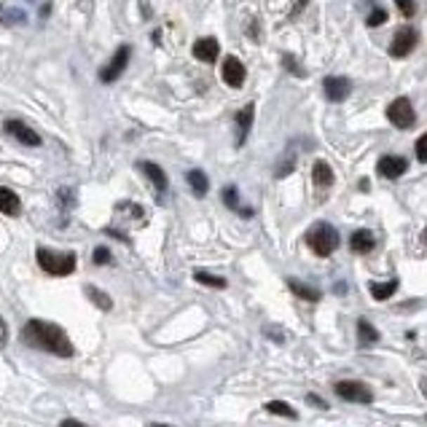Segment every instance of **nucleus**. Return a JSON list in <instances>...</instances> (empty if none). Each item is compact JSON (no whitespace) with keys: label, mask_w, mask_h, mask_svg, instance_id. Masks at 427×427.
Returning <instances> with one entry per match:
<instances>
[{"label":"nucleus","mask_w":427,"mask_h":427,"mask_svg":"<svg viewBox=\"0 0 427 427\" xmlns=\"http://www.w3.org/2000/svg\"><path fill=\"white\" fill-rule=\"evenodd\" d=\"M151 427H169V425H162V422H153Z\"/></svg>","instance_id":"c9c22d12"},{"label":"nucleus","mask_w":427,"mask_h":427,"mask_svg":"<svg viewBox=\"0 0 427 427\" xmlns=\"http://www.w3.org/2000/svg\"><path fill=\"white\" fill-rule=\"evenodd\" d=\"M60 427H86L84 422H78V419H65Z\"/></svg>","instance_id":"473e14b6"},{"label":"nucleus","mask_w":427,"mask_h":427,"mask_svg":"<svg viewBox=\"0 0 427 427\" xmlns=\"http://www.w3.org/2000/svg\"><path fill=\"white\" fill-rule=\"evenodd\" d=\"M357 336H360V344H366V347L379 341V331L368 320H357Z\"/></svg>","instance_id":"aec40b11"},{"label":"nucleus","mask_w":427,"mask_h":427,"mask_svg":"<svg viewBox=\"0 0 427 427\" xmlns=\"http://www.w3.org/2000/svg\"><path fill=\"white\" fill-rule=\"evenodd\" d=\"M223 202L229 204L231 210H239V202H237V188H234V185H229V188L223 191Z\"/></svg>","instance_id":"bb28decb"},{"label":"nucleus","mask_w":427,"mask_h":427,"mask_svg":"<svg viewBox=\"0 0 427 427\" xmlns=\"http://www.w3.org/2000/svg\"><path fill=\"white\" fill-rule=\"evenodd\" d=\"M221 76H223V81L229 84L231 89H239L244 84V65L237 57H226L223 67H221Z\"/></svg>","instance_id":"1a4fd4ad"},{"label":"nucleus","mask_w":427,"mask_h":427,"mask_svg":"<svg viewBox=\"0 0 427 427\" xmlns=\"http://www.w3.org/2000/svg\"><path fill=\"white\" fill-rule=\"evenodd\" d=\"M334 393L341 398V400H347V403H371V400H374L371 387H368V384H363V381H357V379L336 381Z\"/></svg>","instance_id":"20e7f679"},{"label":"nucleus","mask_w":427,"mask_h":427,"mask_svg":"<svg viewBox=\"0 0 427 427\" xmlns=\"http://www.w3.org/2000/svg\"><path fill=\"white\" fill-rule=\"evenodd\" d=\"M350 247H352V253L366 256V253H371V250L376 247V239H374V234H371L368 229H357L350 237Z\"/></svg>","instance_id":"9b49d317"},{"label":"nucleus","mask_w":427,"mask_h":427,"mask_svg":"<svg viewBox=\"0 0 427 427\" xmlns=\"http://www.w3.org/2000/svg\"><path fill=\"white\" fill-rule=\"evenodd\" d=\"M368 290H371V296H374L376 301H387L398 290V280H390V282H371Z\"/></svg>","instance_id":"a211bd4d"},{"label":"nucleus","mask_w":427,"mask_h":427,"mask_svg":"<svg viewBox=\"0 0 427 427\" xmlns=\"http://www.w3.org/2000/svg\"><path fill=\"white\" fill-rule=\"evenodd\" d=\"M306 400H309L312 406H320V409H328V403H325V400H322L320 395H309V398H306Z\"/></svg>","instance_id":"7c9ffc66"},{"label":"nucleus","mask_w":427,"mask_h":427,"mask_svg":"<svg viewBox=\"0 0 427 427\" xmlns=\"http://www.w3.org/2000/svg\"><path fill=\"white\" fill-rule=\"evenodd\" d=\"M86 293H89V298H92V301L100 306V309H110V298H107V296H103V290L86 288Z\"/></svg>","instance_id":"393cba45"},{"label":"nucleus","mask_w":427,"mask_h":427,"mask_svg":"<svg viewBox=\"0 0 427 427\" xmlns=\"http://www.w3.org/2000/svg\"><path fill=\"white\" fill-rule=\"evenodd\" d=\"M218 54H221V46H218L215 38H199L197 44H194V57L199 62H215Z\"/></svg>","instance_id":"f8f14e48"},{"label":"nucleus","mask_w":427,"mask_h":427,"mask_svg":"<svg viewBox=\"0 0 427 427\" xmlns=\"http://www.w3.org/2000/svg\"><path fill=\"white\" fill-rule=\"evenodd\" d=\"M126 65H129V46H121L119 51H116V57L110 60V65L100 73V78H103L105 84H110V81H116V78L126 70Z\"/></svg>","instance_id":"9d476101"},{"label":"nucleus","mask_w":427,"mask_h":427,"mask_svg":"<svg viewBox=\"0 0 427 427\" xmlns=\"http://www.w3.org/2000/svg\"><path fill=\"white\" fill-rule=\"evenodd\" d=\"M94 261H97V263H107V261H110V253H107V247H97V253H94Z\"/></svg>","instance_id":"c756f323"},{"label":"nucleus","mask_w":427,"mask_h":427,"mask_svg":"<svg viewBox=\"0 0 427 427\" xmlns=\"http://www.w3.org/2000/svg\"><path fill=\"white\" fill-rule=\"evenodd\" d=\"M419 390H422V395L427 398V379H422V381H419Z\"/></svg>","instance_id":"f704fd0d"},{"label":"nucleus","mask_w":427,"mask_h":427,"mask_svg":"<svg viewBox=\"0 0 427 427\" xmlns=\"http://www.w3.org/2000/svg\"><path fill=\"white\" fill-rule=\"evenodd\" d=\"M22 341L30 344V347H38V350H46L57 357H73V344L70 339L65 336L60 325L54 322H44V320H30L25 328H22Z\"/></svg>","instance_id":"f257e3e1"},{"label":"nucleus","mask_w":427,"mask_h":427,"mask_svg":"<svg viewBox=\"0 0 427 427\" xmlns=\"http://www.w3.org/2000/svg\"><path fill=\"white\" fill-rule=\"evenodd\" d=\"M3 341H8V325L0 317V344H3Z\"/></svg>","instance_id":"2f4dec72"},{"label":"nucleus","mask_w":427,"mask_h":427,"mask_svg":"<svg viewBox=\"0 0 427 427\" xmlns=\"http://www.w3.org/2000/svg\"><path fill=\"white\" fill-rule=\"evenodd\" d=\"M306 244H309V250H312L315 256L328 258L336 247H339V231H336L331 223L320 221V223H315L312 229L306 231Z\"/></svg>","instance_id":"f03ea898"},{"label":"nucleus","mask_w":427,"mask_h":427,"mask_svg":"<svg viewBox=\"0 0 427 427\" xmlns=\"http://www.w3.org/2000/svg\"><path fill=\"white\" fill-rule=\"evenodd\" d=\"M35 258H38V266H41L46 275L65 277L76 272V256H73V253H54V250H48V247H38Z\"/></svg>","instance_id":"7ed1b4c3"},{"label":"nucleus","mask_w":427,"mask_h":427,"mask_svg":"<svg viewBox=\"0 0 427 427\" xmlns=\"http://www.w3.org/2000/svg\"><path fill=\"white\" fill-rule=\"evenodd\" d=\"M282 65H285V67H288L290 73H296V76H304V70H301V67H298V62L293 60V57H290V54H285V57H282Z\"/></svg>","instance_id":"c85d7f7f"},{"label":"nucleus","mask_w":427,"mask_h":427,"mask_svg":"<svg viewBox=\"0 0 427 427\" xmlns=\"http://www.w3.org/2000/svg\"><path fill=\"white\" fill-rule=\"evenodd\" d=\"M253 105H244L239 113H237V145H242L244 140H247V132H250V126H253Z\"/></svg>","instance_id":"dca6fc26"},{"label":"nucleus","mask_w":427,"mask_h":427,"mask_svg":"<svg viewBox=\"0 0 427 427\" xmlns=\"http://www.w3.org/2000/svg\"><path fill=\"white\" fill-rule=\"evenodd\" d=\"M290 290L298 296V298H306V301H317L320 298V290L309 288V285H304V282H298V280H288Z\"/></svg>","instance_id":"412c9836"},{"label":"nucleus","mask_w":427,"mask_h":427,"mask_svg":"<svg viewBox=\"0 0 427 427\" xmlns=\"http://www.w3.org/2000/svg\"><path fill=\"white\" fill-rule=\"evenodd\" d=\"M140 169H143V172L151 178V183L156 185L159 191H164V188H167V175H164V169H162V167H156L153 162H143V164H140Z\"/></svg>","instance_id":"f3484780"},{"label":"nucleus","mask_w":427,"mask_h":427,"mask_svg":"<svg viewBox=\"0 0 427 427\" xmlns=\"http://www.w3.org/2000/svg\"><path fill=\"white\" fill-rule=\"evenodd\" d=\"M376 169H379L381 178H387V180H398V178L409 169V162H406L403 156H393V153H390V156H381Z\"/></svg>","instance_id":"6e6552de"},{"label":"nucleus","mask_w":427,"mask_h":427,"mask_svg":"<svg viewBox=\"0 0 427 427\" xmlns=\"http://www.w3.org/2000/svg\"><path fill=\"white\" fill-rule=\"evenodd\" d=\"M414 148H416V159H419V162H427V135H422V138L416 140Z\"/></svg>","instance_id":"cd10ccee"},{"label":"nucleus","mask_w":427,"mask_h":427,"mask_svg":"<svg viewBox=\"0 0 427 427\" xmlns=\"http://www.w3.org/2000/svg\"><path fill=\"white\" fill-rule=\"evenodd\" d=\"M395 6H398V11L403 16H409V19L416 14V0H395Z\"/></svg>","instance_id":"a878e982"},{"label":"nucleus","mask_w":427,"mask_h":427,"mask_svg":"<svg viewBox=\"0 0 427 427\" xmlns=\"http://www.w3.org/2000/svg\"><path fill=\"white\" fill-rule=\"evenodd\" d=\"M387 119H390V124L398 126V129H412L414 124H416V113H414L412 100H409V97L393 100L390 107H387Z\"/></svg>","instance_id":"39448f33"},{"label":"nucleus","mask_w":427,"mask_h":427,"mask_svg":"<svg viewBox=\"0 0 427 427\" xmlns=\"http://www.w3.org/2000/svg\"><path fill=\"white\" fill-rule=\"evenodd\" d=\"M425 242H427V229H425Z\"/></svg>","instance_id":"e433bc0d"},{"label":"nucleus","mask_w":427,"mask_h":427,"mask_svg":"<svg viewBox=\"0 0 427 427\" xmlns=\"http://www.w3.org/2000/svg\"><path fill=\"white\" fill-rule=\"evenodd\" d=\"M322 92L331 103H344L352 92V81L344 76H328L322 81Z\"/></svg>","instance_id":"0eeeda50"},{"label":"nucleus","mask_w":427,"mask_h":427,"mask_svg":"<svg viewBox=\"0 0 427 427\" xmlns=\"http://www.w3.org/2000/svg\"><path fill=\"white\" fill-rule=\"evenodd\" d=\"M194 280L202 282V285H210V288H226V280L210 275V272H194Z\"/></svg>","instance_id":"4be33fe9"},{"label":"nucleus","mask_w":427,"mask_h":427,"mask_svg":"<svg viewBox=\"0 0 427 427\" xmlns=\"http://www.w3.org/2000/svg\"><path fill=\"white\" fill-rule=\"evenodd\" d=\"M6 132H11L22 145H41V138L22 121H6Z\"/></svg>","instance_id":"ddd939ff"},{"label":"nucleus","mask_w":427,"mask_h":427,"mask_svg":"<svg viewBox=\"0 0 427 427\" xmlns=\"http://www.w3.org/2000/svg\"><path fill=\"white\" fill-rule=\"evenodd\" d=\"M0 213L19 215L22 213V199L16 197L11 188H0Z\"/></svg>","instance_id":"2eb2a0df"},{"label":"nucleus","mask_w":427,"mask_h":427,"mask_svg":"<svg viewBox=\"0 0 427 427\" xmlns=\"http://www.w3.org/2000/svg\"><path fill=\"white\" fill-rule=\"evenodd\" d=\"M384 22H387V11H384V8H379V6H376V8H374V11L368 14V19H366L368 27H379V25H384Z\"/></svg>","instance_id":"b1692460"},{"label":"nucleus","mask_w":427,"mask_h":427,"mask_svg":"<svg viewBox=\"0 0 427 427\" xmlns=\"http://www.w3.org/2000/svg\"><path fill=\"white\" fill-rule=\"evenodd\" d=\"M416 44H419L416 27H400V30L395 32V38H393V44H390V57H395V60L409 57L414 48H416Z\"/></svg>","instance_id":"423d86ee"},{"label":"nucleus","mask_w":427,"mask_h":427,"mask_svg":"<svg viewBox=\"0 0 427 427\" xmlns=\"http://www.w3.org/2000/svg\"><path fill=\"white\" fill-rule=\"evenodd\" d=\"M312 180H315V185L317 188H331L334 185V169H331V164L328 162H315V167H312Z\"/></svg>","instance_id":"4468645a"},{"label":"nucleus","mask_w":427,"mask_h":427,"mask_svg":"<svg viewBox=\"0 0 427 427\" xmlns=\"http://www.w3.org/2000/svg\"><path fill=\"white\" fill-rule=\"evenodd\" d=\"M306 3H309V0H298V3H296V11H293V14H298V11H304V6Z\"/></svg>","instance_id":"72a5a7b5"},{"label":"nucleus","mask_w":427,"mask_h":427,"mask_svg":"<svg viewBox=\"0 0 427 427\" xmlns=\"http://www.w3.org/2000/svg\"><path fill=\"white\" fill-rule=\"evenodd\" d=\"M266 412L277 414V416H288V419H296V412L290 409L288 403H282V400H272V403H266Z\"/></svg>","instance_id":"5701e85b"},{"label":"nucleus","mask_w":427,"mask_h":427,"mask_svg":"<svg viewBox=\"0 0 427 427\" xmlns=\"http://www.w3.org/2000/svg\"><path fill=\"white\" fill-rule=\"evenodd\" d=\"M188 185H191V191H194L197 197H204V194H207V188H210V180H207V175H204V172L191 169V172H188Z\"/></svg>","instance_id":"6ab92c4d"}]
</instances>
